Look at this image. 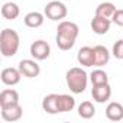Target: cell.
Instances as JSON below:
<instances>
[{
    "label": "cell",
    "mask_w": 123,
    "mask_h": 123,
    "mask_svg": "<svg viewBox=\"0 0 123 123\" xmlns=\"http://www.w3.org/2000/svg\"><path fill=\"white\" fill-rule=\"evenodd\" d=\"M80 33V28L77 23L70 22V20H64L61 22L56 28V45L61 51H68L74 46L77 36Z\"/></svg>",
    "instance_id": "1"
},
{
    "label": "cell",
    "mask_w": 123,
    "mask_h": 123,
    "mask_svg": "<svg viewBox=\"0 0 123 123\" xmlns=\"http://www.w3.org/2000/svg\"><path fill=\"white\" fill-rule=\"evenodd\" d=\"M19 45H20V38L19 33L13 29H3L0 33V52L3 56L9 58V56H15L19 51Z\"/></svg>",
    "instance_id": "2"
},
{
    "label": "cell",
    "mask_w": 123,
    "mask_h": 123,
    "mask_svg": "<svg viewBox=\"0 0 123 123\" xmlns=\"http://www.w3.org/2000/svg\"><path fill=\"white\" fill-rule=\"evenodd\" d=\"M65 81L68 88L74 93V94H81L86 91L87 88V83H88V75L86 73V70L80 68V67H73L67 71L65 74Z\"/></svg>",
    "instance_id": "3"
},
{
    "label": "cell",
    "mask_w": 123,
    "mask_h": 123,
    "mask_svg": "<svg viewBox=\"0 0 123 123\" xmlns=\"http://www.w3.org/2000/svg\"><path fill=\"white\" fill-rule=\"evenodd\" d=\"M43 15L51 19V20H61L64 19L67 15H68V10H67V6L62 3V2H58V0H52L49 2L45 9H43Z\"/></svg>",
    "instance_id": "4"
},
{
    "label": "cell",
    "mask_w": 123,
    "mask_h": 123,
    "mask_svg": "<svg viewBox=\"0 0 123 123\" xmlns=\"http://www.w3.org/2000/svg\"><path fill=\"white\" fill-rule=\"evenodd\" d=\"M29 51H31L32 58L36 59V61H45V59L51 55V46H49V43H48L46 41H43V39H38V41L32 42Z\"/></svg>",
    "instance_id": "5"
},
{
    "label": "cell",
    "mask_w": 123,
    "mask_h": 123,
    "mask_svg": "<svg viewBox=\"0 0 123 123\" xmlns=\"http://www.w3.org/2000/svg\"><path fill=\"white\" fill-rule=\"evenodd\" d=\"M18 68L26 78H35L41 74V67L38 65L36 59H22Z\"/></svg>",
    "instance_id": "6"
},
{
    "label": "cell",
    "mask_w": 123,
    "mask_h": 123,
    "mask_svg": "<svg viewBox=\"0 0 123 123\" xmlns=\"http://www.w3.org/2000/svg\"><path fill=\"white\" fill-rule=\"evenodd\" d=\"M0 109H2V119L5 122H18L23 114V109L19 103L7 107H0Z\"/></svg>",
    "instance_id": "7"
},
{
    "label": "cell",
    "mask_w": 123,
    "mask_h": 123,
    "mask_svg": "<svg viewBox=\"0 0 123 123\" xmlns=\"http://www.w3.org/2000/svg\"><path fill=\"white\" fill-rule=\"evenodd\" d=\"M91 96L97 103H106L111 97V87L110 84H100V86H93Z\"/></svg>",
    "instance_id": "8"
},
{
    "label": "cell",
    "mask_w": 123,
    "mask_h": 123,
    "mask_svg": "<svg viewBox=\"0 0 123 123\" xmlns=\"http://www.w3.org/2000/svg\"><path fill=\"white\" fill-rule=\"evenodd\" d=\"M0 78H2V83L6 86H16L20 83L22 78V73L19 71V68H5L0 74Z\"/></svg>",
    "instance_id": "9"
},
{
    "label": "cell",
    "mask_w": 123,
    "mask_h": 123,
    "mask_svg": "<svg viewBox=\"0 0 123 123\" xmlns=\"http://www.w3.org/2000/svg\"><path fill=\"white\" fill-rule=\"evenodd\" d=\"M77 61L83 67H93L96 64V56H94V48L91 46H83L77 54Z\"/></svg>",
    "instance_id": "10"
},
{
    "label": "cell",
    "mask_w": 123,
    "mask_h": 123,
    "mask_svg": "<svg viewBox=\"0 0 123 123\" xmlns=\"http://www.w3.org/2000/svg\"><path fill=\"white\" fill-rule=\"evenodd\" d=\"M75 107V98L70 94H58L56 96V109L58 113H67Z\"/></svg>",
    "instance_id": "11"
},
{
    "label": "cell",
    "mask_w": 123,
    "mask_h": 123,
    "mask_svg": "<svg viewBox=\"0 0 123 123\" xmlns=\"http://www.w3.org/2000/svg\"><path fill=\"white\" fill-rule=\"evenodd\" d=\"M110 25H111V20L101 16H94L91 20V29L97 35H106L110 29Z\"/></svg>",
    "instance_id": "12"
},
{
    "label": "cell",
    "mask_w": 123,
    "mask_h": 123,
    "mask_svg": "<svg viewBox=\"0 0 123 123\" xmlns=\"http://www.w3.org/2000/svg\"><path fill=\"white\" fill-rule=\"evenodd\" d=\"M19 103V93L13 88H6L0 93V107H7Z\"/></svg>",
    "instance_id": "13"
},
{
    "label": "cell",
    "mask_w": 123,
    "mask_h": 123,
    "mask_svg": "<svg viewBox=\"0 0 123 123\" xmlns=\"http://www.w3.org/2000/svg\"><path fill=\"white\" fill-rule=\"evenodd\" d=\"M106 117L111 122H120L123 119V106L117 101H111L106 107Z\"/></svg>",
    "instance_id": "14"
},
{
    "label": "cell",
    "mask_w": 123,
    "mask_h": 123,
    "mask_svg": "<svg viewBox=\"0 0 123 123\" xmlns=\"http://www.w3.org/2000/svg\"><path fill=\"white\" fill-rule=\"evenodd\" d=\"M94 56H96V64H94L96 67H104L110 61V52L103 45L94 46Z\"/></svg>",
    "instance_id": "15"
},
{
    "label": "cell",
    "mask_w": 123,
    "mask_h": 123,
    "mask_svg": "<svg viewBox=\"0 0 123 123\" xmlns=\"http://www.w3.org/2000/svg\"><path fill=\"white\" fill-rule=\"evenodd\" d=\"M43 20H45V15L39 13V12H29L25 18H23V22L28 28H32V29H36V28H41L43 25Z\"/></svg>",
    "instance_id": "16"
},
{
    "label": "cell",
    "mask_w": 123,
    "mask_h": 123,
    "mask_svg": "<svg viewBox=\"0 0 123 123\" xmlns=\"http://www.w3.org/2000/svg\"><path fill=\"white\" fill-rule=\"evenodd\" d=\"M20 15V9L16 3L13 2H7L2 6V16L6 19V20H15L18 19Z\"/></svg>",
    "instance_id": "17"
},
{
    "label": "cell",
    "mask_w": 123,
    "mask_h": 123,
    "mask_svg": "<svg viewBox=\"0 0 123 123\" xmlns=\"http://www.w3.org/2000/svg\"><path fill=\"white\" fill-rule=\"evenodd\" d=\"M116 6L110 2H103L100 3L97 7H96V16H101V18H106V19H110L113 18L114 12H116Z\"/></svg>",
    "instance_id": "18"
},
{
    "label": "cell",
    "mask_w": 123,
    "mask_h": 123,
    "mask_svg": "<svg viewBox=\"0 0 123 123\" xmlns=\"http://www.w3.org/2000/svg\"><path fill=\"white\" fill-rule=\"evenodd\" d=\"M56 96L58 94L51 93V94L45 96L43 100H42V109L48 114H56L58 113V109H56Z\"/></svg>",
    "instance_id": "19"
},
{
    "label": "cell",
    "mask_w": 123,
    "mask_h": 123,
    "mask_svg": "<svg viewBox=\"0 0 123 123\" xmlns=\"http://www.w3.org/2000/svg\"><path fill=\"white\" fill-rule=\"evenodd\" d=\"M96 114V107L91 101H83L78 106V116L81 119H91Z\"/></svg>",
    "instance_id": "20"
},
{
    "label": "cell",
    "mask_w": 123,
    "mask_h": 123,
    "mask_svg": "<svg viewBox=\"0 0 123 123\" xmlns=\"http://www.w3.org/2000/svg\"><path fill=\"white\" fill-rule=\"evenodd\" d=\"M90 81L93 86H100V84H107L109 83V75L106 71L97 68L90 74Z\"/></svg>",
    "instance_id": "21"
},
{
    "label": "cell",
    "mask_w": 123,
    "mask_h": 123,
    "mask_svg": "<svg viewBox=\"0 0 123 123\" xmlns=\"http://www.w3.org/2000/svg\"><path fill=\"white\" fill-rule=\"evenodd\" d=\"M111 54L114 55V58L117 59H123V39H119L111 49Z\"/></svg>",
    "instance_id": "22"
},
{
    "label": "cell",
    "mask_w": 123,
    "mask_h": 123,
    "mask_svg": "<svg viewBox=\"0 0 123 123\" xmlns=\"http://www.w3.org/2000/svg\"><path fill=\"white\" fill-rule=\"evenodd\" d=\"M111 22L116 23L117 26H122L123 28V9H117L111 18Z\"/></svg>",
    "instance_id": "23"
},
{
    "label": "cell",
    "mask_w": 123,
    "mask_h": 123,
    "mask_svg": "<svg viewBox=\"0 0 123 123\" xmlns=\"http://www.w3.org/2000/svg\"><path fill=\"white\" fill-rule=\"evenodd\" d=\"M64 2H67V0H64Z\"/></svg>",
    "instance_id": "24"
}]
</instances>
